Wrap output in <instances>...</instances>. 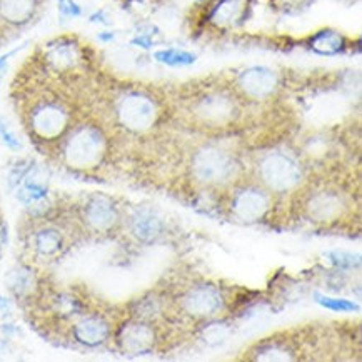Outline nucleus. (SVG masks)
I'll use <instances>...</instances> for the list:
<instances>
[{
	"instance_id": "4",
	"label": "nucleus",
	"mask_w": 362,
	"mask_h": 362,
	"mask_svg": "<svg viewBox=\"0 0 362 362\" xmlns=\"http://www.w3.org/2000/svg\"><path fill=\"white\" fill-rule=\"evenodd\" d=\"M190 173L206 189H226L239 182L243 167L238 156L217 144H204L192 154Z\"/></svg>"
},
{
	"instance_id": "19",
	"label": "nucleus",
	"mask_w": 362,
	"mask_h": 362,
	"mask_svg": "<svg viewBox=\"0 0 362 362\" xmlns=\"http://www.w3.org/2000/svg\"><path fill=\"white\" fill-rule=\"evenodd\" d=\"M6 286L18 300H29L39 292L40 279L30 264H17L8 271Z\"/></svg>"
},
{
	"instance_id": "12",
	"label": "nucleus",
	"mask_w": 362,
	"mask_h": 362,
	"mask_svg": "<svg viewBox=\"0 0 362 362\" xmlns=\"http://www.w3.org/2000/svg\"><path fill=\"white\" fill-rule=\"evenodd\" d=\"M351 207L349 197L336 185H322L314 189L304 199L303 211L314 224H336Z\"/></svg>"
},
{
	"instance_id": "22",
	"label": "nucleus",
	"mask_w": 362,
	"mask_h": 362,
	"mask_svg": "<svg viewBox=\"0 0 362 362\" xmlns=\"http://www.w3.org/2000/svg\"><path fill=\"white\" fill-rule=\"evenodd\" d=\"M157 62L169 67H185L196 62V54H190L182 49H164L154 54Z\"/></svg>"
},
{
	"instance_id": "27",
	"label": "nucleus",
	"mask_w": 362,
	"mask_h": 362,
	"mask_svg": "<svg viewBox=\"0 0 362 362\" xmlns=\"http://www.w3.org/2000/svg\"><path fill=\"white\" fill-rule=\"evenodd\" d=\"M0 34H2V32H0Z\"/></svg>"
},
{
	"instance_id": "23",
	"label": "nucleus",
	"mask_w": 362,
	"mask_h": 362,
	"mask_svg": "<svg viewBox=\"0 0 362 362\" xmlns=\"http://www.w3.org/2000/svg\"><path fill=\"white\" fill-rule=\"evenodd\" d=\"M314 299L317 300L321 305H324V308H327L331 310H337V313H352V310L359 309V305L352 303V300L334 299V297H327L324 294H319V292H315Z\"/></svg>"
},
{
	"instance_id": "9",
	"label": "nucleus",
	"mask_w": 362,
	"mask_h": 362,
	"mask_svg": "<svg viewBox=\"0 0 362 362\" xmlns=\"http://www.w3.org/2000/svg\"><path fill=\"white\" fill-rule=\"evenodd\" d=\"M274 207V194L257 180H239L232 185L227 199V212L230 219L240 224H257L269 216Z\"/></svg>"
},
{
	"instance_id": "25",
	"label": "nucleus",
	"mask_w": 362,
	"mask_h": 362,
	"mask_svg": "<svg viewBox=\"0 0 362 362\" xmlns=\"http://www.w3.org/2000/svg\"><path fill=\"white\" fill-rule=\"evenodd\" d=\"M277 7L282 11H296V8H303L304 6L310 4V0H272Z\"/></svg>"
},
{
	"instance_id": "15",
	"label": "nucleus",
	"mask_w": 362,
	"mask_h": 362,
	"mask_svg": "<svg viewBox=\"0 0 362 362\" xmlns=\"http://www.w3.org/2000/svg\"><path fill=\"white\" fill-rule=\"evenodd\" d=\"M114 324L102 313H83L74 319L69 329L72 342L86 349H99L112 341Z\"/></svg>"
},
{
	"instance_id": "6",
	"label": "nucleus",
	"mask_w": 362,
	"mask_h": 362,
	"mask_svg": "<svg viewBox=\"0 0 362 362\" xmlns=\"http://www.w3.org/2000/svg\"><path fill=\"white\" fill-rule=\"evenodd\" d=\"M305 179L300 157L287 148H274L259 157L255 164V180L269 192L289 194L299 189Z\"/></svg>"
},
{
	"instance_id": "11",
	"label": "nucleus",
	"mask_w": 362,
	"mask_h": 362,
	"mask_svg": "<svg viewBox=\"0 0 362 362\" xmlns=\"http://www.w3.org/2000/svg\"><path fill=\"white\" fill-rule=\"evenodd\" d=\"M112 342L122 356H147L154 352L159 334L154 322L131 315L114 329Z\"/></svg>"
},
{
	"instance_id": "2",
	"label": "nucleus",
	"mask_w": 362,
	"mask_h": 362,
	"mask_svg": "<svg viewBox=\"0 0 362 362\" xmlns=\"http://www.w3.org/2000/svg\"><path fill=\"white\" fill-rule=\"evenodd\" d=\"M59 159L74 173H92L104 164L110 142L105 129L94 119L78 117L55 144Z\"/></svg>"
},
{
	"instance_id": "14",
	"label": "nucleus",
	"mask_w": 362,
	"mask_h": 362,
	"mask_svg": "<svg viewBox=\"0 0 362 362\" xmlns=\"http://www.w3.org/2000/svg\"><path fill=\"white\" fill-rule=\"evenodd\" d=\"M282 78L279 72L266 66L245 67L234 77V90L243 100L266 102L279 94Z\"/></svg>"
},
{
	"instance_id": "26",
	"label": "nucleus",
	"mask_w": 362,
	"mask_h": 362,
	"mask_svg": "<svg viewBox=\"0 0 362 362\" xmlns=\"http://www.w3.org/2000/svg\"><path fill=\"white\" fill-rule=\"evenodd\" d=\"M17 50H12V52H8V54H6V55H2V57H0V82H2V78H4V74H6V71H7V66H8V59L12 57L13 54H16Z\"/></svg>"
},
{
	"instance_id": "10",
	"label": "nucleus",
	"mask_w": 362,
	"mask_h": 362,
	"mask_svg": "<svg viewBox=\"0 0 362 362\" xmlns=\"http://www.w3.org/2000/svg\"><path fill=\"white\" fill-rule=\"evenodd\" d=\"M39 62L44 71L57 77H69L87 66V52L81 40L64 35L42 45Z\"/></svg>"
},
{
	"instance_id": "13",
	"label": "nucleus",
	"mask_w": 362,
	"mask_h": 362,
	"mask_svg": "<svg viewBox=\"0 0 362 362\" xmlns=\"http://www.w3.org/2000/svg\"><path fill=\"white\" fill-rule=\"evenodd\" d=\"M179 309L196 321H212L226 308V297L221 287L211 282H196L179 297Z\"/></svg>"
},
{
	"instance_id": "18",
	"label": "nucleus",
	"mask_w": 362,
	"mask_h": 362,
	"mask_svg": "<svg viewBox=\"0 0 362 362\" xmlns=\"http://www.w3.org/2000/svg\"><path fill=\"white\" fill-rule=\"evenodd\" d=\"M249 12V0H217L207 13V21L217 29H232L243 24Z\"/></svg>"
},
{
	"instance_id": "24",
	"label": "nucleus",
	"mask_w": 362,
	"mask_h": 362,
	"mask_svg": "<svg viewBox=\"0 0 362 362\" xmlns=\"http://www.w3.org/2000/svg\"><path fill=\"white\" fill-rule=\"evenodd\" d=\"M0 141L4 142V146L11 148V151H18L22 148V142L18 139L17 132L13 131V127L7 119L0 117Z\"/></svg>"
},
{
	"instance_id": "21",
	"label": "nucleus",
	"mask_w": 362,
	"mask_h": 362,
	"mask_svg": "<svg viewBox=\"0 0 362 362\" xmlns=\"http://www.w3.org/2000/svg\"><path fill=\"white\" fill-rule=\"evenodd\" d=\"M346 39L341 32L322 29L314 34L309 40V49L319 55H336L346 50Z\"/></svg>"
},
{
	"instance_id": "20",
	"label": "nucleus",
	"mask_w": 362,
	"mask_h": 362,
	"mask_svg": "<svg viewBox=\"0 0 362 362\" xmlns=\"http://www.w3.org/2000/svg\"><path fill=\"white\" fill-rule=\"evenodd\" d=\"M255 361H294L297 359V349L287 339H266L252 351Z\"/></svg>"
},
{
	"instance_id": "1",
	"label": "nucleus",
	"mask_w": 362,
	"mask_h": 362,
	"mask_svg": "<svg viewBox=\"0 0 362 362\" xmlns=\"http://www.w3.org/2000/svg\"><path fill=\"white\" fill-rule=\"evenodd\" d=\"M77 119L74 100L50 87H42L27 95L22 104V120L27 132L40 144H57Z\"/></svg>"
},
{
	"instance_id": "3",
	"label": "nucleus",
	"mask_w": 362,
	"mask_h": 362,
	"mask_svg": "<svg viewBox=\"0 0 362 362\" xmlns=\"http://www.w3.org/2000/svg\"><path fill=\"white\" fill-rule=\"evenodd\" d=\"M109 110L119 129L136 136L151 132L162 117V105L157 95L139 86H124L114 90Z\"/></svg>"
},
{
	"instance_id": "7",
	"label": "nucleus",
	"mask_w": 362,
	"mask_h": 362,
	"mask_svg": "<svg viewBox=\"0 0 362 362\" xmlns=\"http://www.w3.org/2000/svg\"><path fill=\"white\" fill-rule=\"evenodd\" d=\"M77 229L76 226L69 227L60 221H55L47 216L32 217L29 227L22 235L27 252L35 261H57L69 249L71 243V230Z\"/></svg>"
},
{
	"instance_id": "8",
	"label": "nucleus",
	"mask_w": 362,
	"mask_h": 362,
	"mask_svg": "<svg viewBox=\"0 0 362 362\" xmlns=\"http://www.w3.org/2000/svg\"><path fill=\"white\" fill-rule=\"evenodd\" d=\"M76 226L90 235H109L122 227L124 209L107 194H89L74 209Z\"/></svg>"
},
{
	"instance_id": "16",
	"label": "nucleus",
	"mask_w": 362,
	"mask_h": 362,
	"mask_svg": "<svg viewBox=\"0 0 362 362\" xmlns=\"http://www.w3.org/2000/svg\"><path fill=\"white\" fill-rule=\"evenodd\" d=\"M122 226L129 230L131 238L141 244L156 243L164 235L167 229L165 219L154 207L139 206L131 212H124Z\"/></svg>"
},
{
	"instance_id": "5",
	"label": "nucleus",
	"mask_w": 362,
	"mask_h": 362,
	"mask_svg": "<svg viewBox=\"0 0 362 362\" xmlns=\"http://www.w3.org/2000/svg\"><path fill=\"white\" fill-rule=\"evenodd\" d=\"M240 97L234 87H206L189 100L194 122L207 129H227L240 117Z\"/></svg>"
},
{
	"instance_id": "17",
	"label": "nucleus",
	"mask_w": 362,
	"mask_h": 362,
	"mask_svg": "<svg viewBox=\"0 0 362 362\" xmlns=\"http://www.w3.org/2000/svg\"><path fill=\"white\" fill-rule=\"evenodd\" d=\"M45 0H0V32L22 30L39 17Z\"/></svg>"
}]
</instances>
